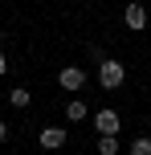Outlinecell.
I'll return each mask as SVG.
<instances>
[{"mask_svg": "<svg viewBox=\"0 0 151 155\" xmlns=\"http://www.w3.org/2000/svg\"><path fill=\"white\" fill-rule=\"evenodd\" d=\"M123 78H127L123 61H114V57H102V61H98V86H102V90H119Z\"/></svg>", "mask_w": 151, "mask_h": 155, "instance_id": "1", "label": "cell"}, {"mask_svg": "<svg viewBox=\"0 0 151 155\" xmlns=\"http://www.w3.org/2000/svg\"><path fill=\"white\" fill-rule=\"evenodd\" d=\"M57 86H61V90H82V86H86V70H82V65H65V70L57 74Z\"/></svg>", "mask_w": 151, "mask_h": 155, "instance_id": "2", "label": "cell"}, {"mask_svg": "<svg viewBox=\"0 0 151 155\" xmlns=\"http://www.w3.org/2000/svg\"><path fill=\"white\" fill-rule=\"evenodd\" d=\"M123 21L131 25V33H135V29H147V8L139 4V0H131V4H127V12H123Z\"/></svg>", "mask_w": 151, "mask_h": 155, "instance_id": "3", "label": "cell"}, {"mask_svg": "<svg viewBox=\"0 0 151 155\" xmlns=\"http://www.w3.org/2000/svg\"><path fill=\"white\" fill-rule=\"evenodd\" d=\"M94 127H98V135H119V114H114V110H98L94 114Z\"/></svg>", "mask_w": 151, "mask_h": 155, "instance_id": "4", "label": "cell"}, {"mask_svg": "<svg viewBox=\"0 0 151 155\" xmlns=\"http://www.w3.org/2000/svg\"><path fill=\"white\" fill-rule=\"evenodd\" d=\"M41 147H45V151L65 147V131H61V127H45V131H41Z\"/></svg>", "mask_w": 151, "mask_h": 155, "instance_id": "5", "label": "cell"}, {"mask_svg": "<svg viewBox=\"0 0 151 155\" xmlns=\"http://www.w3.org/2000/svg\"><path fill=\"white\" fill-rule=\"evenodd\" d=\"M86 114H90V110H86L82 98H70V102H65V118H70V123H82Z\"/></svg>", "mask_w": 151, "mask_h": 155, "instance_id": "6", "label": "cell"}, {"mask_svg": "<svg viewBox=\"0 0 151 155\" xmlns=\"http://www.w3.org/2000/svg\"><path fill=\"white\" fill-rule=\"evenodd\" d=\"M8 102H12V106H16V110H25V106H29V102H33V94H29V90H25V86H16V90H12V94H8Z\"/></svg>", "mask_w": 151, "mask_h": 155, "instance_id": "7", "label": "cell"}, {"mask_svg": "<svg viewBox=\"0 0 151 155\" xmlns=\"http://www.w3.org/2000/svg\"><path fill=\"white\" fill-rule=\"evenodd\" d=\"M119 151V139H114V135H102V139H98V155H114Z\"/></svg>", "mask_w": 151, "mask_h": 155, "instance_id": "8", "label": "cell"}, {"mask_svg": "<svg viewBox=\"0 0 151 155\" xmlns=\"http://www.w3.org/2000/svg\"><path fill=\"white\" fill-rule=\"evenodd\" d=\"M131 155H151V139L147 135H139V139L131 143Z\"/></svg>", "mask_w": 151, "mask_h": 155, "instance_id": "9", "label": "cell"}, {"mask_svg": "<svg viewBox=\"0 0 151 155\" xmlns=\"http://www.w3.org/2000/svg\"><path fill=\"white\" fill-rule=\"evenodd\" d=\"M4 70H8V57H4V53H0V74H4Z\"/></svg>", "mask_w": 151, "mask_h": 155, "instance_id": "10", "label": "cell"}, {"mask_svg": "<svg viewBox=\"0 0 151 155\" xmlns=\"http://www.w3.org/2000/svg\"><path fill=\"white\" fill-rule=\"evenodd\" d=\"M4 139H8V127H4V123H0V143H4Z\"/></svg>", "mask_w": 151, "mask_h": 155, "instance_id": "11", "label": "cell"}]
</instances>
